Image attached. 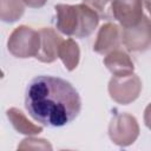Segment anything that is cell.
<instances>
[{
    "instance_id": "obj_1",
    "label": "cell",
    "mask_w": 151,
    "mask_h": 151,
    "mask_svg": "<svg viewBox=\"0 0 151 151\" xmlns=\"http://www.w3.org/2000/svg\"><path fill=\"white\" fill-rule=\"evenodd\" d=\"M25 107L38 123L60 127L76 119L81 110V99L73 85L65 79L39 76L26 88Z\"/></svg>"
},
{
    "instance_id": "obj_7",
    "label": "cell",
    "mask_w": 151,
    "mask_h": 151,
    "mask_svg": "<svg viewBox=\"0 0 151 151\" xmlns=\"http://www.w3.org/2000/svg\"><path fill=\"white\" fill-rule=\"evenodd\" d=\"M150 19L147 15L132 27L122 28V44L130 52H145L151 45Z\"/></svg>"
},
{
    "instance_id": "obj_14",
    "label": "cell",
    "mask_w": 151,
    "mask_h": 151,
    "mask_svg": "<svg viewBox=\"0 0 151 151\" xmlns=\"http://www.w3.org/2000/svg\"><path fill=\"white\" fill-rule=\"evenodd\" d=\"M111 2L112 0H83V4L90 7L99 19H111Z\"/></svg>"
},
{
    "instance_id": "obj_8",
    "label": "cell",
    "mask_w": 151,
    "mask_h": 151,
    "mask_svg": "<svg viewBox=\"0 0 151 151\" xmlns=\"http://www.w3.org/2000/svg\"><path fill=\"white\" fill-rule=\"evenodd\" d=\"M122 45V28L114 22L104 24L98 33L93 45V51L98 54H107Z\"/></svg>"
},
{
    "instance_id": "obj_11",
    "label": "cell",
    "mask_w": 151,
    "mask_h": 151,
    "mask_svg": "<svg viewBox=\"0 0 151 151\" xmlns=\"http://www.w3.org/2000/svg\"><path fill=\"white\" fill-rule=\"evenodd\" d=\"M6 116L9 123L12 124V126L15 129V131H18L21 134L34 136V134H39L40 132H42V126L35 125L34 123L28 120L25 113L17 107L8 109L6 111Z\"/></svg>"
},
{
    "instance_id": "obj_3",
    "label": "cell",
    "mask_w": 151,
    "mask_h": 151,
    "mask_svg": "<svg viewBox=\"0 0 151 151\" xmlns=\"http://www.w3.org/2000/svg\"><path fill=\"white\" fill-rule=\"evenodd\" d=\"M40 47V35L39 31L32 27L21 25L13 29L7 40L8 52L20 59H26L35 57Z\"/></svg>"
},
{
    "instance_id": "obj_6",
    "label": "cell",
    "mask_w": 151,
    "mask_h": 151,
    "mask_svg": "<svg viewBox=\"0 0 151 151\" xmlns=\"http://www.w3.org/2000/svg\"><path fill=\"white\" fill-rule=\"evenodd\" d=\"M144 9V0H112L111 2L112 17L123 28L138 25L145 17Z\"/></svg>"
},
{
    "instance_id": "obj_9",
    "label": "cell",
    "mask_w": 151,
    "mask_h": 151,
    "mask_svg": "<svg viewBox=\"0 0 151 151\" xmlns=\"http://www.w3.org/2000/svg\"><path fill=\"white\" fill-rule=\"evenodd\" d=\"M40 47L35 58L46 64H51L58 59V50L63 41V38L51 27H44L39 31Z\"/></svg>"
},
{
    "instance_id": "obj_15",
    "label": "cell",
    "mask_w": 151,
    "mask_h": 151,
    "mask_svg": "<svg viewBox=\"0 0 151 151\" xmlns=\"http://www.w3.org/2000/svg\"><path fill=\"white\" fill-rule=\"evenodd\" d=\"M19 150H52V145L48 140L44 138H34V137H27L21 140V143L18 145Z\"/></svg>"
},
{
    "instance_id": "obj_13",
    "label": "cell",
    "mask_w": 151,
    "mask_h": 151,
    "mask_svg": "<svg viewBox=\"0 0 151 151\" xmlns=\"http://www.w3.org/2000/svg\"><path fill=\"white\" fill-rule=\"evenodd\" d=\"M25 12L22 0H0V20L7 24L18 21Z\"/></svg>"
},
{
    "instance_id": "obj_12",
    "label": "cell",
    "mask_w": 151,
    "mask_h": 151,
    "mask_svg": "<svg viewBox=\"0 0 151 151\" xmlns=\"http://www.w3.org/2000/svg\"><path fill=\"white\" fill-rule=\"evenodd\" d=\"M58 58L61 60L67 71L76 70L80 60V48L76 40L71 38L63 40L58 50Z\"/></svg>"
},
{
    "instance_id": "obj_10",
    "label": "cell",
    "mask_w": 151,
    "mask_h": 151,
    "mask_svg": "<svg viewBox=\"0 0 151 151\" xmlns=\"http://www.w3.org/2000/svg\"><path fill=\"white\" fill-rule=\"evenodd\" d=\"M103 61L106 68L116 77L129 76L134 71V64L130 54L126 51L122 50L120 47L105 54Z\"/></svg>"
},
{
    "instance_id": "obj_5",
    "label": "cell",
    "mask_w": 151,
    "mask_h": 151,
    "mask_svg": "<svg viewBox=\"0 0 151 151\" xmlns=\"http://www.w3.org/2000/svg\"><path fill=\"white\" fill-rule=\"evenodd\" d=\"M142 88V80L134 73L123 77L113 76L110 79L107 86L111 99L122 105H129L132 101H134L139 97Z\"/></svg>"
},
{
    "instance_id": "obj_2",
    "label": "cell",
    "mask_w": 151,
    "mask_h": 151,
    "mask_svg": "<svg viewBox=\"0 0 151 151\" xmlns=\"http://www.w3.org/2000/svg\"><path fill=\"white\" fill-rule=\"evenodd\" d=\"M57 20L55 26L63 34L86 38L91 35L99 24V17L86 5L58 4L54 6Z\"/></svg>"
},
{
    "instance_id": "obj_4",
    "label": "cell",
    "mask_w": 151,
    "mask_h": 151,
    "mask_svg": "<svg viewBox=\"0 0 151 151\" xmlns=\"http://www.w3.org/2000/svg\"><path fill=\"white\" fill-rule=\"evenodd\" d=\"M139 136V125L137 119L130 113H117L109 124V137L118 146H129L133 144Z\"/></svg>"
},
{
    "instance_id": "obj_16",
    "label": "cell",
    "mask_w": 151,
    "mask_h": 151,
    "mask_svg": "<svg viewBox=\"0 0 151 151\" xmlns=\"http://www.w3.org/2000/svg\"><path fill=\"white\" fill-rule=\"evenodd\" d=\"M24 5L31 7V8H41L46 5L47 0H22Z\"/></svg>"
},
{
    "instance_id": "obj_17",
    "label": "cell",
    "mask_w": 151,
    "mask_h": 151,
    "mask_svg": "<svg viewBox=\"0 0 151 151\" xmlns=\"http://www.w3.org/2000/svg\"><path fill=\"white\" fill-rule=\"evenodd\" d=\"M2 78H4V72L0 70V79H2Z\"/></svg>"
}]
</instances>
